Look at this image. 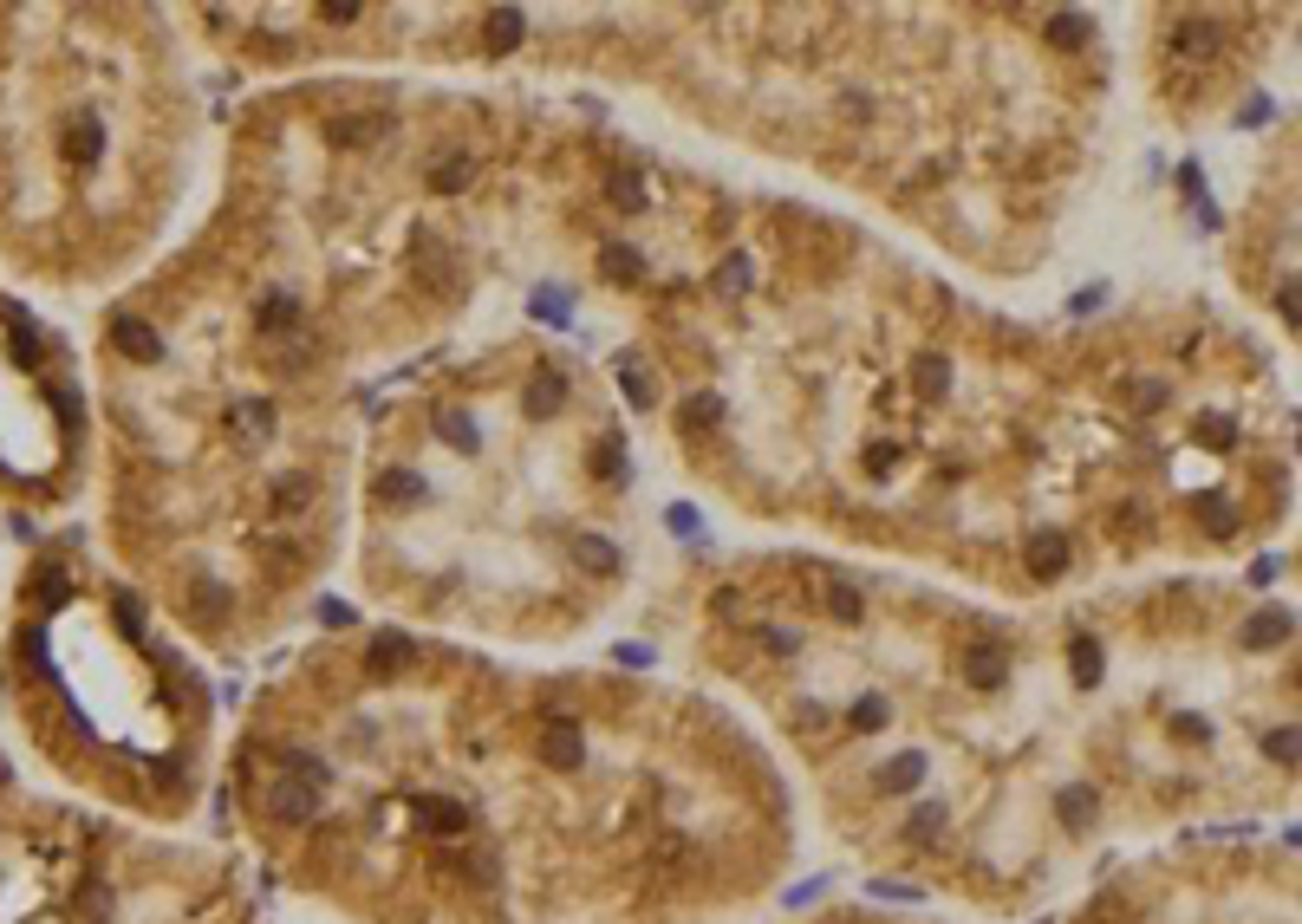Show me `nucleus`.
Returning <instances> with one entry per match:
<instances>
[{
	"instance_id": "obj_1",
	"label": "nucleus",
	"mask_w": 1302,
	"mask_h": 924,
	"mask_svg": "<svg viewBox=\"0 0 1302 924\" xmlns=\"http://www.w3.org/2000/svg\"><path fill=\"white\" fill-rule=\"evenodd\" d=\"M0 924H254L235 892L144 854L111 814L33 794L0 755Z\"/></svg>"
},
{
	"instance_id": "obj_2",
	"label": "nucleus",
	"mask_w": 1302,
	"mask_h": 924,
	"mask_svg": "<svg viewBox=\"0 0 1302 924\" xmlns=\"http://www.w3.org/2000/svg\"><path fill=\"white\" fill-rule=\"evenodd\" d=\"M1068 924H1290V899L1250 905L1230 872H1225V892L1218 885H1179L1172 899L1133 885V879H1107V885L1087 892L1082 912Z\"/></svg>"
},
{
	"instance_id": "obj_3",
	"label": "nucleus",
	"mask_w": 1302,
	"mask_h": 924,
	"mask_svg": "<svg viewBox=\"0 0 1302 924\" xmlns=\"http://www.w3.org/2000/svg\"><path fill=\"white\" fill-rule=\"evenodd\" d=\"M957 684L970 697H1003L1016 684V651L1003 639H970L957 651Z\"/></svg>"
},
{
	"instance_id": "obj_4",
	"label": "nucleus",
	"mask_w": 1302,
	"mask_h": 924,
	"mask_svg": "<svg viewBox=\"0 0 1302 924\" xmlns=\"http://www.w3.org/2000/svg\"><path fill=\"white\" fill-rule=\"evenodd\" d=\"M59 163L78 170V176H91V170L105 163V118H98V111L66 118V131H59Z\"/></svg>"
},
{
	"instance_id": "obj_5",
	"label": "nucleus",
	"mask_w": 1302,
	"mask_h": 924,
	"mask_svg": "<svg viewBox=\"0 0 1302 924\" xmlns=\"http://www.w3.org/2000/svg\"><path fill=\"white\" fill-rule=\"evenodd\" d=\"M1068 561H1075V547H1068V534H1055V528H1042V534L1029 541V554H1022V567H1029L1035 586H1055V579L1068 573Z\"/></svg>"
},
{
	"instance_id": "obj_6",
	"label": "nucleus",
	"mask_w": 1302,
	"mask_h": 924,
	"mask_svg": "<svg viewBox=\"0 0 1302 924\" xmlns=\"http://www.w3.org/2000/svg\"><path fill=\"white\" fill-rule=\"evenodd\" d=\"M1068 684H1075L1082 697H1094V691L1107 684V644L1094 639V632H1075V639H1068Z\"/></svg>"
},
{
	"instance_id": "obj_7",
	"label": "nucleus",
	"mask_w": 1302,
	"mask_h": 924,
	"mask_svg": "<svg viewBox=\"0 0 1302 924\" xmlns=\"http://www.w3.org/2000/svg\"><path fill=\"white\" fill-rule=\"evenodd\" d=\"M814 579H821V599H827V619H834V626H860V619H867V593H860L847 573L814 567Z\"/></svg>"
},
{
	"instance_id": "obj_8",
	"label": "nucleus",
	"mask_w": 1302,
	"mask_h": 924,
	"mask_svg": "<svg viewBox=\"0 0 1302 924\" xmlns=\"http://www.w3.org/2000/svg\"><path fill=\"white\" fill-rule=\"evenodd\" d=\"M111 346L131 358V365H156V358H163V333H156L150 319H131V313H124V319L111 326Z\"/></svg>"
},
{
	"instance_id": "obj_9",
	"label": "nucleus",
	"mask_w": 1302,
	"mask_h": 924,
	"mask_svg": "<svg viewBox=\"0 0 1302 924\" xmlns=\"http://www.w3.org/2000/svg\"><path fill=\"white\" fill-rule=\"evenodd\" d=\"M228 430L248 443V449H261L268 436H274V404L268 398H235V411H228Z\"/></svg>"
},
{
	"instance_id": "obj_10",
	"label": "nucleus",
	"mask_w": 1302,
	"mask_h": 924,
	"mask_svg": "<svg viewBox=\"0 0 1302 924\" xmlns=\"http://www.w3.org/2000/svg\"><path fill=\"white\" fill-rule=\"evenodd\" d=\"M1290 626H1296V619H1290L1283 606H1263V612H1250V619H1244L1237 644H1244V651H1277V644L1290 639Z\"/></svg>"
},
{
	"instance_id": "obj_11",
	"label": "nucleus",
	"mask_w": 1302,
	"mask_h": 924,
	"mask_svg": "<svg viewBox=\"0 0 1302 924\" xmlns=\"http://www.w3.org/2000/svg\"><path fill=\"white\" fill-rule=\"evenodd\" d=\"M599 281L639 286V281H645V254H639L632 241H599Z\"/></svg>"
},
{
	"instance_id": "obj_12",
	"label": "nucleus",
	"mask_w": 1302,
	"mask_h": 924,
	"mask_svg": "<svg viewBox=\"0 0 1302 924\" xmlns=\"http://www.w3.org/2000/svg\"><path fill=\"white\" fill-rule=\"evenodd\" d=\"M561 404H567V371H547V365H541V371L528 378V417H554Z\"/></svg>"
},
{
	"instance_id": "obj_13",
	"label": "nucleus",
	"mask_w": 1302,
	"mask_h": 924,
	"mask_svg": "<svg viewBox=\"0 0 1302 924\" xmlns=\"http://www.w3.org/2000/svg\"><path fill=\"white\" fill-rule=\"evenodd\" d=\"M1225 40H1218V26L1212 20H1179L1172 26V53H1185V59H1212Z\"/></svg>"
},
{
	"instance_id": "obj_14",
	"label": "nucleus",
	"mask_w": 1302,
	"mask_h": 924,
	"mask_svg": "<svg viewBox=\"0 0 1302 924\" xmlns=\"http://www.w3.org/2000/svg\"><path fill=\"white\" fill-rule=\"evenodd\" d=\"M391 118L384 111H346V118H333V143H346V150H359V143H371L378 131H384Z\"/></svg>"
},
{
	"instance_id": "obj_15",
	"label": "nucleus",
	"mask_w": 1302,
	"mask_h": 924,
	"mask_svg": "<svg viewBox=\"0 0 1302 924\" xmlns=\"http://www.w3.org/2000/svg\"><path fill=\"white\" fill-rule=\"evenodd\" d=\"M378 496L398 501V508H417V501L431 496V482H424L417 469H384V476H378Z\"/></svg>"
},
{
	"instance_id": "obj_16",
	"label": "nucleus",
	"mask_w": 1302,
	"mask_h": 924,
	"mask_svg": "<svg viewBox=\"0 0 1302 924\" xmlns=\"http://www.w3.org/2000/svg\"><path fill=\"white\" fill-rule=\"evenodd\" d=\"M912 384H919V398H951V358L919 352L912 358Z\"/></svg>"
},
{
	"instance_id": "obj_17",
	"label": "nucleus",
	"mask_w": 1302,
	"mask_h": 924,
	"mask_svg": "<svg viewBox=\"0 0 1302 924\" xmlns=\"http://www.w3.org/2000/svg\"><path fill=\"white\" fill-rule=\"evenodd\" d=\"M574 561H579L586 573H599V579H612V573H619V547H612V541H599V534H579V541H574Z\"/></svg>"
},
{
	"instance_id": "obj_18",
	"label": "nucleus",
	"mask_w": 1302,
	"mask_h": 924,
	"mask_svg": "<svg viewBox=\"0 0 1302 924\" xmlns=\"http://www.w3.org/2000/svg\"><path fill=\"white\" fill-rule=\"evenodd\" d=\"M521 26H528L521 7H496V13H489V53H514V46H521Z\"/></svg>"
},
{
	"instance_id": "obj_19",
	"label": "nucleus",
	"mask_w": 1302,
	"mask_h": 924,
	"mask_svg": "<svg viewBox=\"0 0 1302 924\" xmlns=\"http://www.w3.org/2000/svg\"><path fill=\"white\" fill-rule=\"evenodd\" d=\"M436 436L456 443V449H482V430H476L469 411H436Z\"/></svg>"
},
{
	"instance_id": "obj_20",
	"label": "nucleus",
	"mask_w": 1302,
	"mask_h": 924,
	"mask_svg": "<svg viewBox=\"0 0 1302 924\" xmlns=\"http://www.w3.org/2000/svg\"><path fill=\"white\" fill-rule=\"evenodd\" d=\"M293 319H300V300H293V293H268V300H261V313H254V326H261V333H281V326H293Z\"/></svg>"
},
{
	"instance_id": "obj_21",
	"label": "nucleus",
	"mask_w": 1302,
	"mask_h": 924,
	"mask_svg": "<svg viewBox=\"0 0 1302 924\" xmlns=\"http://www.w3.org/2000/svg\"><path fill=\"white\" fill-rule=\"evenodd\" d=\"M189 606H196V619L216 626L221 612H228V586H221V579H196V586H189Z\"/></svg>"
},
{
	"instance_id": "obj_22",
	"label": "nucleus",
	"mask_w": 1302,
	"mask_h": 924,
	"mask_svg": "<svg viewBox=\"0 0 1302 924\" xmlns=\"http://www.w3.org/2000/svg\"><path fill=\"white\" fill-rule=\"evenodd\" d=\"M612 209H619V215L645 209V183H639V170H612Z\"/></svg>"
},
{
	"instance_id": "obj_23",
	"label": "nucleus",
	"mask_w": 1302,
	"mask_h": 924,
	"mask_svg": "<svg viewBox=\"0 0 1302 924\" xmlns=\"http://www.w3.org/2000/svg\"><path fill=\"white\" fill-rule=\"evenodd\" d=\"M619 384H626V398H632L639 411H651V398H658V384L645 378V365H639V358H619Z\"/></svg>"
},
{
	"instance_id": "obj_24",
	"label": "nucleus",
	"mask_w": 1302,
	"mask_h": 924,
	"mask_svg": "<svg viewBox=\"0 0 1302 924\" xmlns=\"http://www.w3.org/2000/svg\"><path fill=\"white\" fill-rule=\"evenodd\" d=\"M469 176H476V163H469V156H443V163L431 170V189H443V196H456V189H463Z\"/></svg>"
},
{
	"instance_id": "obj_25",
	"label": "nucleus",
	"mask_w": 1302,
	"mask_h": 924,
	"mask_svg": "<svg viewBox=\"0 0 1302 924\" xmlns=\"http://www.w3.org/2000/svg\"><path fill=\"white\" fill-rule=\"evenodd\" d=\"M710 424H724V398H717V391H697V398L684 404V430H710Z\"/></svg>"
},
{
	"instance_id": "obj_26",
	"label": "nucleus",
	"mask_w": 1302,
	"mask_h": 924,
	"mask_svg": "<svg viewBox=\"0 0 1302 924\" xmlns=\"http://www.w3.org/2000/svg\"><path fill=\"white\" fill-rule=\"evenodd\" d=\"M306 501H313V476H281V482H274V508H281V514H300Z\"/></svg>"
},
{
	"instance_id": "obj_27",
	"label": "nucleus",
	"mask_w": 1302,
	"mask_h": 924,
	"mask_svg": "<svg viewBox=\"0 0 1302 924\" xmlns=\"http://www.w3.org/2000/svg\"><path fill=\"white\" fill-rule=\"evenodd\" d=\"M593 476H599V482H612V489H619V482H626V449H619V443H612V436H606V443H599V449H593Z\"/></svg>"
},
{
	"instance_id": "obj_28",
	"label": "nucleus",
	"mask_w": 1302,
	"mask_h": 924,
	"mask_svg": "<svg viewBox=\"0 0 1302 924\" xmlns=\"http://www.w3.org/2000/svg\"><path fill=\"white\" fill-rule=\"evenodd\" d=\"M1049 40H1055V46H1082V40H1087V13H1055V20H1049Z\"/></svg>"
},
{
	"instance_id": "obj_29",
	"label": "nucleus",
	"mask_w": 1302,
	"mask_h": 924,
	"mask_svg": "<svg viewBox=\"0 0 1302 924\" xmlns=\"http://www.w3.org/2000/svg\"><path fill=\"white\" fill-rule=\"evenodd\" d=\"M717 286H724V293H742V286H749V261H742V254H736V261H724Z\"/></svg>"
},
{
	"instance_id": "obj_30",
	"label": "nucleus",
	"mask_w": 1302,
	"mask_h": 924,
	"mask_svg": "<svg viewBox=\"0 0 1302 924\" xmlns=\"http://www.w3.org/2000/svg\"><path fill=\"white\" fill-rule=\"evenodd\" d=\"M1198 514H1205V528H1212V534H1230V528H1237V514H1230V508H1212V501H1205Z\"/></svg>"
},
{
	"instance_id": "obj_31",
	"label": "nucleus",
	"mask_w": 1302,
	"mask_h": 924,
	"mask_svg": "<svg viewBox=\"0 0 1302 924\" xmlns=\"http://www.w3.org/2000/svg\"><path fill=\"white\" fill-rule=\"evenodd\" d=\"M821 924H899V918H886V912H834V918H821Z\"/></svg>"
},
{
	"instance_id": "obj_32",
	"label": "nucleus",
	"mask_w": 1302,
	"mask_h": 924,
	"mask_svg": "<svg viewBox=\"0 0 1302 924\" xmlns=\"http://www.w3.org/2000/svg\"><path fill=\"white\" fill-rule=\"evenodd\" d=\"M892 463H899V449H892V443H879V449L867 456V469H872V476H892Z\"/></svg>"
},
{
	"instance_id": "obj_33",
	"label": "nucleus",
	"mask_w": 1302,
	"mask_h": 924,
	"mask_svg": "<svg viewBox=\"0 0 1302 924\" xmlns=\"http://www.w3.org/2000/svg\"><path fill=\"white\" fill-rule=\"evenodd\" d=\"M534 319H554V326H561V319H567V300H547V293H541V300H534Z\"/></svg>"
},
{
	"instance_id": "obj_34",
	"label": "nucleus",
	"mask_w": 1302,
	"mask_h": 924,
	"mask_svg": "<svg viewBox=\"0 0 1302 924\" xmlns=\"http://www.w3.org/2000/svg\"><path fill=\"white\" fill-rule=\"evenodd\" d=\"M319 619H326V626H352V606H339V599H326V606H319Z\"/></svg>"
},
{
	"instance_id": "obj_35",
	"label": "nucleus",
	"mask_w": 1302,
	"mask_h": 924,
	"mask_svg": "<svg viewBox=\"0 0 1302 924\" xmlns=\"http://www.w3.org/2000/svg\"><path fill=\"white\" fill-rule=\"evenodd\" d=\"M840 111H847V118H867L872 98H867V91H847V98H840Z\"/></svg>"
}]
</instances>
